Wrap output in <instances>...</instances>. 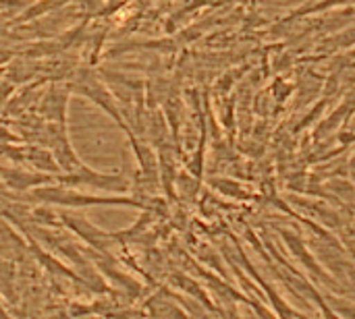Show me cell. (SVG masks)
Segmentation results:
<instances>
[{"instance_id": "obj_4", "label": "cell", "mask_w": 355, "mask_h": 319, "mask_svg": "<svg viewBox=\"0 0 355 319\" xmlns=\"http://www.w3.org/2000/svg\"><path fill=\"white\" fill-rule=\"evenodd\" d=\"M58 222H62L69 230H73L75 235H79L92 249L108 253V249L121 239L119 235H110L98 226H94L89 220H85L83 216H71V214H60Z\"/></svg>"}, {"instance_id": "obj_6", "label": "cell", "mask_w": 355, "mask_h": 319, "mask_svg": "<svg viewBox=\"0 0 355 319\" xmlns=\"http://www.w3.org/2000/svg\"><path fill=\"white\" fill-rule=\"evenodd\" d=\"M144 313L152 316V318H189L187 311L175 303L173 295L166 291H160L158 295H154L152 299H148Z\"/></svg>"}, {"instance_id": "obj_9", "label": "cell", "mask_w": 355, "mask_h": 319, "mask_svg": "<svg viewBox=\"0 0 355 319\" xmlns=\"http://www.w3.org/2000/svg\"><path fill=\"white\" fill-rule=\"evenodd\" d=\"M152 2H154V0H139V4H141V6H150Z\"/></svg>"}, {"instance_id": "obj_10", "label": "cell", "mask_w": 355, "mask_h": 319, "mask_svg": "<svg viewBox=\"0 0 355 319\" xmlns=\"http://www.w3.org/2000/svg\"><path fill=\"white\" fill-rule=\"evenodd\" d=\"M173 0H162V4H171Z\"/></svg>"}, {"instance_id": "obj_3", "label": "cell", "mask_w": 355, "mask_h": 319, "mask_svg": "<svg viewBox=\"0 0 355 319\" xmlns=\"http://www.w3.org/2000/svg\"><path fill=\"white\" fill-rule=\"evenodd\" d=\"M56 181L60 185L67 187H87V189H100V191H125L127 189V179L123 174H106V172H98L89 166H81L79 170L73 172H64L60 176H56Z\"/></svg>"}, {"instance_id": "obj_5", "label": "cell", "mask_w": 355, "mask_h": 319, "mask_svg": "<svg viewBox=\"0 0 355 319\" xmlns=\"http://www.w3.org/2000/svg\"><path fill=\"white\" fill-rule=\"evenodd\" d=\"M281 237L285 239V243H287V247H289V251L304 264V268H308L314 276H318V278H324V280H331L329 276H327V272L318 266V262L310 255V251H308V247H306V243H304V239L297 235V233H289V230H283L281 228Z\"/></svg>"}, {"instance_id": "obj_8", "label": "cell", "mask_w": 355, "mask_h": 319, "mask_svg": "<svg viewBox=\"0 0 355 319\" xmlns=\"http://www.w3.org/2000/svg\"><path fill=\"white\" fill-rule=\"evenodd\" d=\"M67 98H69V91H58V89H52L48 95H46V102L44 106H48V118H56L58 122H64V114H67Z\"/></svg>"}, {"instance_id": "obj_1", "label": "cell", "mask_w": 355, "mask_h": 319, "mask_svg": "<svg viewBox=\"0 0 355 319\" xmlns=\"http://www.w3.org/2000/svg\"><path fill=\"white\" fill-rule=\"evenodd\" d=\"M29 197L44 201L48 206H60V208H100V206H125V208H139L144 210L146 206L129 195H89V193H81L75 187H67V185H58V187H35L31 189Z\"/></svg>"}, {"instance_id": "obj_2", "label": "cell", "mask_w": 355, "mask_h": 319, "mask_svg": "<svg viewBox=\"0 0 355 319\" xmlns=\"http://www.w3.org/2000/svg\"><path fill=\"white\" fill-rule=\"evenodd\" d=\"M71 91L73 93H77V95H83V98H87L92 104H96V106H100L127 135H131L133 131L129 129V125L125 122V118H123V112H121V108H119V104H116V98H114V93L108 89V85L104 83V79L100 77V75H96L92 69H83L75 79H73V83H71Z\"/></svg>"}, {"instance_id": "obj_7", "label": "cell", "mask_w": 355, "mask_h": 319, "mask_svg": "<svg viewBox=\"0 0 355 319\" xmlns=\"http://www.w3.org/2000/svg\"><path fill=\"white\" fill-rule=\"evenodd\" d=\"M4 174V185L8 189H15V191H27V189H33L37 185H46L50 181H56V176H50V174H31V172H25V170H0Z\"/></svg>"}]
</instances>
